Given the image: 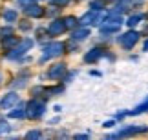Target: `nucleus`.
Here are the masks:
<instances>
[{"label":"nucleus","mask_w":148,"mask_h":140,"mask_svg":"<svg viewBox=\"0 0 148 140\" xmlns=\"http://www.w3.org/2000/svg\"><path fill=\"white\" fill-rule=\"evenodd\" d=\"M64 29H66V26L62 24V22H53V24L48 27V33L49 35H60Z\"/></svg>","instance_id":"nucleus-4"},{"label":"nucleus","mask_w":148,"mask_h":140,"mask_svg":"<svg viewBox=\"0 0 148 140\" xmlns=\"http://www.w3.org/2000/svg\"><path fill=\"white\" fill-rule=\"evenodd\" d=\"M9 116H13V118H18V116H20V118H22V116H24V111H22V109H15V113H11Z\"/></svg>","instance_id":"nucleus-11"},{"label":"nucleus","mask_w":148,"mask_h":140,"mask_svg":"<svg viewBox=\"0 0 148 140\" xmlns=\"http://www.w3.org/2000/svg\"><path fill=\"white\" fill-rule=\"evenodd\" d=\"M16 100H18V97H16L15 93H9V95H8V98H4V100H2V106H4V108H9V106H13Z\"/></svg>","instance_id":"nucleus-5"},{"label":"nucleus","mask_w":148,"mask_h":140,"mask_svg":"<svg viewBox=\"0 0 148 140\" xmlns=\"http://www.w3.org/2000/svg\"><path fill=\"white\" fill-rule=\"evenodd\" d=\"M135 42H137V33H128V35H124L123 40H121V44L124 47H132Z\"/></svg>","instance_id":"nucleus-3"},{"label":"nucleus","mask_w":148,"mask_h":140,"mask_svg":"<svg viewBox=\"0 0 148 140\" xmlns=\"http://www.w3.org/2000/svg\"><path fill=\"white\" fill-rule=\"evenodd\" d=\"M27 137H29V138H33V137H40V133H38V131H31V133H27Z\"/></svg>","instance_id":"nucleus-12"},{"label":"nucleus","mask_w":148,"mask_h":140,"mask_svg":"<svg viewBox=\"0 0 148 140\" xmlns=\"http://www.w3.org/2000/svg\"><path fill=\"white\" fill-rule=\"evenodd\" d=\"M27 15H31V16H42V7H38V5H31V7H27Z\"/></svg>","instance_id":"nucleus-6"},{"label":"nucleus","mask_w":148,"mask_h":140,"mask_svg":"<svg viewBox=\"0 0 148 140\" xmlns=\"http://www.w3.org/2000/svg\"><path fill=\"white\" fill-rule=\"evenodd\" d=\"M82 37H88V31H86V29H81L79 33H75V35H73V38H75V40H82Z\"/></svg>","instance_id":"nucleus-8"},{"label":"nucleus","mask_w":148,"mask_h":140,"mask_svg":"<svg viewBox=\"0 0 148 140\" xmlns=\"http://www.w3.org/2000/svg\"><path fill=\"white\" fill-rule=\"evenodd\" d=\"M0 80H2V73H0Z\"/></svg>","instance_id":"nucleus-14"},{"label":"nucleus","mask_w":148,"mask_h":140,"mask_svg":"<svg viewBox=\"0 0 148 140\" xmlns=\"http://www.w3.org/2000/svg\"><path fill=\"white\" fill-rule=\"evenodd\" d=\"M53 2H55V4H66L68 0H53Z\"/></svg>","instance_id":"nucleus-13"},{"label":"nucleus","mask_w":148,"mask_h":140,"mask_svg":"<svg viewBox=\"0 0 148 140\" xmlns=\"http://www.w3.org/2000/svg\"><path fill=\"white\" fill-rule=\"evenodd\" d=\"M92 55H86V62H92V60H95V58H99V51L95 49V51H90Z\"/></svg>","instance_id":"nucleus-9"},{"label":"nucleus","mask_w":148,"mask_h":140,"mask_svg":"<svg viewBox=\"0 0 148 140\" xmlns=\"http://www.w3.org/2000/svg\"><path fill=\"white\" fill-rule=\"evenodd\" d=\"M4 18L11 22V20H15V18H16V13H15V11H8V13H4Z\"/></svg>","instance_id":"nucleus-10"},{"label":"nucleus","mask_w":148,"mask_h":140,"mask_svg":"<svg viewBox=\"0 0 148 140\" xmlns=\"http://www.w3.org/2000/svg\"><path fill=\"white\" fill-rule=\"evenodd\" d=\"M60 73H64V66H60V64H59V66H55V69H51L48 75H49L51 78H57V76L60 75Z\"/></svg>","instance_id":"nucleus-7"},{"label":"nucleus","mask_w":148,"mask_h":140,"mask_svg":"<svg viewBox=\"0 0 148 140\" xmlns=\"http://www.w3.org/2000/svg\"><path fill=\"white\" fill-rule=\"evenodd\" d=\"M44 113V104L40 100H33L29 104V116L31 118H38V116H42Z\"/></svg>","instance_id":"nucleus-1"},{"label":"nucleus","mask_w":148,"mask_h":140,"mask_svg":"<svg viewBox=\"0 0 148 140\" xmlns=\"http://www.w3.org/2000/svg\"><path fill=\"white\" fill-rule=\"evenodd\" d=\"M62 51H64V46L62 44H51V46H48L46 49H44V58H48V57H57V55H60Z\"/></svg>","instance_id":"nucleus-2"}]
</instances>
